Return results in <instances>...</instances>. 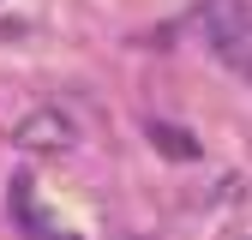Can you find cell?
<instances>
[{
    "label": "cell",
    "mask_w": 252,
    "mask_h": 240,
    "mask_svg": "<svg viewBox=\"0 0 252 240\" xmlns=\"http://www.w3.org/2000/svg\"><path fill=\"white\" fill-rule=\"evenodd\" d=\"M156 144H162V150H168V156H180V162H192V156H198V144H192V138H186L180 126H156Z\"/></svg>",
    "instance_id": "3957f363"
},
{
    "label": "cell",
    "mask_w": 252,
    "mask_h": 240,
    "mask_svg": "<svg viewBox=\"0 0 252 240\" xmlns=\"http://www.w3.org/2000/svg\"><path fill=\"white\" fill-rule=\"evenodd\" d=\"M204 36H210V48L222 54L234 72L252 78V6H246V0H210Z\"/></svg>",
    "instance_id": "6da1fadb"
},
{
    "label": "cell",
    "mask_w": 252,
    "mask_h": 240,
    "mask_svg": "<svg viewBox=\"0 0 252 240\" xmlns=\"http://www.w3.org/2000/svg\"><path fill=\"white\" fill-rule=\"evenodd\" d=\"M18 144H30V150H60V144H72V120L54 114V108H42V114H30L24 126H18Z\"/></svg>",
    "instance_id": "7a4b0ae2"
}]
</instances>
